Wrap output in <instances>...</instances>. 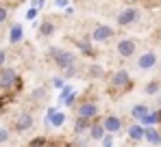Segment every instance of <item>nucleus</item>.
Listing matches in <instances>:
<instances>
[{"label":"nucleus","instance_id":"f257e3e1","mask_svg":"<svg viewBox=\"0 0 161 147\" xmlns=\"http://www.w3.org/2000/svg\"><path fill=\"white\" fill-rule=\"evenodd\" d=\"M50 56H53L54 65H57L59 69H65V67H70V65H74V63H76L74 52L63 50V48H50Z\"/></svg>","mask_w":161,"mask_h":147},{"label":"nucleus","instance_id":"f03ea898","mask_svg":"<svg viewBox=\"0 0 161 147\" xmlns=\"http://www.w3.org/2000/svg\"><path fill=\"white\" fill-rule=\"evenodd\" d=\"M22 89V82L18 78V72L13 67H0V89L2 91H9V89Z\"/></svg>","mask_w":161,"mask_h":147},{"label":"nucleus","instance_id":"7ed1b4c3","mask_svg":"<svg viewBox=\"0 0 161 147\" xmlns=\"http://www.w3.org/2000/svg\"><path fill=\"white\" fill-rule=\"evenodd\" d=\"M139 9H135V7H129V9H122L120 13H118V18H115V22L118 26H131L135 24L137 20H139Z\"/></svg>","mask_w":161,"mask_h":147},{"label":"nucleus","instance_id":"20e7f679","mask_svg":"<svg viewBox=\"0 0 161 147\" xmlns=\"http://www.w3.org/2000/svg\"><path fill=\"white\" fill-rule=\"evenodd\" d=\"M109 87L111 89H129L131 87V76H129V72L126 69H118V72L109 78Z\"/></svg>","mask_w":161,"mask_h":147},{"label":"nucleus","instance_id":"39448f33","mask_svg":"<svg viewBox=\"0 0 161 147\" xmlns=\"http://www.w3.org/2000/svg\"><path fill=\"white\" fill-rule=\"evenodd\" d=\"M115 50H118V54H120L122 58H131L135 52H137V41H135V39H120L118 46H115Z\"/></svg>","mask_w":161,"mask_h":147},{"label":"nucleus","instance_id":"423d86ee","mask_svg":"<svg viewBox=\"0 0 161 147\" xmlns=\"http://www.w3.org/2000/svg\"><path fill=\"white\" fill-rule=\"evenodd\" d=\"M113 28L111 26H107V24H98L94 30H92V39L94 41H98V43H105V41H109L111 37H113Z\"/></svg>","mask_w":161,"mask_h":147},{"label":"nucleus","instance_id":"0eeeda50","mask_svg":"<svg viewBox=\"0 0 161 147\" xmlns=\"http://www.w3.org/2000/svg\"><path fill=\"white\" fill-rule=\"evenodd\" d=\"M76 117L96 119V117H98V104H96V102H83L79 108H76Z\"/></svg>","mask_w":161,"mask_h":147},{"label":"nucleus","instance_id":"6e6552de","mask_svg":"<svg viewBox=\"0 0 161 147\" xmlns=\"http://www.w3.org/2000/svg\"><path fill=\"white\" fill-rule=\"evenodd\" d=\"M157 65V54L155 52H142L139 56H137V67L142 69V72H148V69H153Z\"/></svg>","mask_w":161,"mask_h":147},{"label":"nucleus","instance_id":"1a4fd4ad","mask_svg":"<svg viewBox=\"0 0 161 147\" xmlns=\"http://www.w3.org/2000/svg\"><path fill=\"white\" fill-rule=\"evenodd\" d=\"M100 123H103L105 132H109V134H115V132L122 130V119H120L118 115H107V117H103Z\"/></svg>","mask_w":161,"mask_h":147},{"label":"nucleus","instance_id":"9d476101","mask_svg":"<svg viewBox=\"0 0 161 147\" xmlns=\"http://www.w3.org/2000/svg\"><path fill=\"white\" fill-rule=\"evenodd\" d=\"M33 128V115L31 113H20L18 119H15V130L18 132H26Z\"/></svg>","mask_w":161,"mask_h":147},{"label":"nucleus","instance_id":"9b49d317","mask_svg":"<svg viewBox=\"0 0 161 147\" xmlns=\"http://www.w3.org/2000/svg\"><path fill=\"white\" fill-rule=\"evenodd\" d=\"M46 119H48V123H50L53 128H61V125L65 123V113H61V110H57V108H48Z\"/></svg>","mask_w":161,"mask_h":147},{"label":"nucleus","instance_id":"f8f14e48","mask_svg":"<svg viewBox=\"0 0 161 147\" xmlns=\"http://www.w3.org/2000/svg\"><path fill=\"white\" fill-rule=\"evenodd\" d=\"M87 132H89V139H92V141H103V136L107 134V132H105V128H103V123L96 121V119H92Z\"/></svg>","mask_w":161,"mask_h":147},{"label":"nucleus","instance_id":"ddd939ff","mask_svg":"<svg viewBox=\"0 0 161 147\" xmlns=\"http://www.w3.org/2000/svg\"><path fill=\"white\" fill-rule=\"evenodd\" d=\"M144 139H146L150 145H161V134H159V130H155V125H146Z\"/></svg>","mask_w":161,"mask_h":147},{"label":"nucleus","instance_id":"4468645a","mask_svg":"<svg viewBox=\"0 0 161 147\" xmlns=\"http://www.w3.org/2000/svg\"><path fill=\"white\" fill-rule=\"evenodd\" d=\"M89 123H92V119H83V117H76L74 119V134L76 136H80V134H85L87 130H89Z\"/></svg>","mask_w":161,"mask_h":147},{"label":"nucleus","instance_id":"2eb2a0df","mask_svg":"<svg viewBox=\"0 0 161 147\" xmlns=\"http://www.w3.org/2000/svg\"><path fill=\"white\" fill-rule=\"evenodd\" d=\"M144 130H146V125L133 123V125L129 128V139H131V141H142V139H144Z\"/></svg>","mask_w":161,"mask_h":147},{"label":"nucleus","instance_id":"dca6fc26","mask_svg":"<svg viewBox=\"0 0 161 147\" xmlns=\"http://www.w3.org/2000/svg\"><path fill=\"white\" fill-rule=\"evenodd\" d=\"M142 125H155V123H159V110H148L142 119H139Z\"/></svg>","mask_w":161,"mask_h":147},{"label":"nucleus","instance_id":"f3484780","mask_svg":"<svg viewBox=\"0 0 161 147\" xmlns=\"http://www.w3.org/2000/svg\"><path fill=\"white\" fill-rule=\"evenodd\" d=\"M54 22H50V20H44L42 24H39V35L42 37H50V35H54Z\"/></svg>","mask_w":161,"mask_h":147},{"label":"nucleus","instance_id":"a211bd4d","mask_svg":"<svg viewBox=\"0 0 161 147\" xmlns=\"http://www.w3.org/2000/svg\"><path fill=\"white\" fill-rule=\"evenodd\" d=\"M22 37H24L22 26H20V24H13V26H11V37H9V41H11V43H20V41H22Z\"/></svg>","mask_w":161,"mask_h":147},{"label":"nucleus","instance_id":"6ab92c4d","mask_svg":"<svg viewBox=\"0 0 161 147\" xmlns=\"http://www.w3.org/2000/svg\"><path fill=\"white\" fill-rule=\"evenodd\" d=\"M148 110H150V108H148L146 104H135L133 108H131V117H133V119H142Z\"/></svg>","mask_w":161,"mask_h":147},{"label":"nucleus","instance_id":"aec40b11","mask_svg":"<svg viewBox=\"0 0 161 147\" xmlns=\"http://www.w3.org/2000/svg\"><path fill=\"white\" fill-rule=\"evenodd\" d=\"M46 95H48V89H46V87H37V89H33V93H31L33 102H42V99H46Z\"/></svg>","mask_w":161,"mask_h":147},{"label":"nucleus","instance_id":"412c9836","mask_svg":"<svg viewBox=\"0 0 161 147\" xmlns=\"http://www.w3.org/2000/svg\"><path fill=\"white\" fill-rule=\"evenodd\" d=\"M159 89H161V82H159V80H153V82H148V84H146V89H144V91H146L148 95H155Z\"/></svg>","mask_w":161,"mask_h":147},{"label":"nucleus","instance_id":"4be33fe9","mask_svg":"<svg viewBox=\"0 0 161 147\" xmlns=\"http://www.w3.org/2000/svg\"><path fill=\"white\" fill-rule=\"evenodd\" d=\"M46 143H48V141H46L44 136H37V139H33V141L28 143V147H46Z\"/></svg>","mask_w":161,"mask_h":147},{"label":"nucleus","instance_id":"5701e85b","mask_svg":"<svg viewBox=\"0 0 161 147\" xmlns=\"http://www.w3.org/2000/svg\"><path fill=\"white\" fill-rule=\"evenodd\" d=\"M76 46H79V50L85 52V54H94V50H92V46H89L87 41H76Z\"/></svg>","mask_w":161,"mask_h":147},{"label":"nucleus","instance_id":"b1692460","mask_svg":"<svg viewBox=\"0 0 161 147\" xmlns=\"http://www.w3.org/2000/svg\"><path fill=\"white\" fill-rule=\"evenodd\" d=\"M76 72H79V67H76V63H74V65H70V67L63 69V76H65V78H72V76H76Z\"/></svg>","mask_w":161,"mask_h":147},{"label":"nucleus","instance_id":"393cba45","mask_svg":"<svg viewBox=\"0 0 161 147\" xmlns=\"http://www.w3.org/2000/svg\"><path fill=\"white\" fill-rule=\"evenodd\" d=\"M9 20V9L7 7H0V24H4Z\"/></svg>","mask_w":161,"mask_h":147},{"label":"nucleus","instance_id":"a878e982","mask_svg":"<svg viewBox=\"0 0 161 147\" xmlns=\"http://www.w3.org/2000/svg\"><path fill=\"white\" fill-rule=\"evenodd\" d=\"M7 141H9V130L7 128H0V145L7 143Z\"/></svg>","mask_w":161,"mask_h":147},{"label":"nucleus","instance_id":"bb28decb","mask_svg":"<svg viewBox=\"0 0 161 147\" xmlns=\"http://www.w3.org/2000/svg\"><path fill=\"white\" fill-rule=\"evenodd\" d=\"M89 74H92V76H103V67H98V65H92V67H89Z\"/></svg>","mask_w":161,"mask_h":147},{"label":"nucleus","instance_id":"cd10ccee","mask_svg":"<svg viewBox=\"0 0 161 147\" xmlns=\"http://www.w3.org/2000/svg\"><path fill=\"white\" fill-rule=\"evenodd\" d=\"M35 15H37V9H35V7H31V9L26 11V18H28V20H33Z\"/></svg>","mask_w":161,"mask_h":147},{"label":"nucleus","instance_id":"c85d7f7f","mask_svg":"<svg viewBox=\"0 0 161 147\" xmlns=\"http://www.w3.org/2000/svg\"><path fill=\"white\" fill-rule=\"evenodd\" d=\"M53 84L57 87V89H63V78H54V80H53Z\"/></svg>","mask_w":161,"mask_h":147},{"label":"nucleus","instance_id":"c756f323","mask_svg":"<svg viewBox=\"0 0 161 147\" xmlns=\"http://www.w3.org/2000/svg\"><path fill=\"white\" fill-rule=\"evenodd\" d=\"M4 61H7V52H4V50L0 48V67L4 65Z\"/></svg>","mask_w":161,"mask_h":147},{"label":"nucleus","instance_id":"7c9ffc66","mask_svg":"<svg viewBox=\"0 0 161 147\" xmlns=\"http://www.w3.org/2000/svg\"><path fill=\"white\" fill-rule=\"evenodd\" d=\"M54 4H57V7H65V4H68V0H54Z\"/></svg>","mask_w":161,"mask_h":147}]
</instances>
